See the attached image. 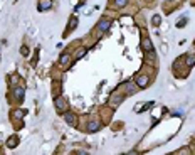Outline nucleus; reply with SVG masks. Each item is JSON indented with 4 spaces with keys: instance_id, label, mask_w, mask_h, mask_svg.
Instances as JSON below:
<instances>
[{
    "instance_id": "1",
    "label": "nucleus",
    "mask_w": 195,
    "mask_h": 155,
    "mask_svg": "<svg viewBox=\"0 0 195 155\" xmlns=\"http://www.w3.org/2000/svg\"><path fill=\"white\" fill-rule=\"evenodd\" d=\"M148 83H150V78L148 76H145V74H140V76H136L135 78V84L138 86V88H141V89H145L148 86Z\"/></svg>"
},
{
    "instance_id": "2",
    "label": "nucleus",
    "mask_w": 195,
    "mask_h": 155,
    "mask_svg": "<svg viewBox=\"0 0 195 155\" xmlns=\"http://www.w3.org/2000/svg\"><path fill=\"white\" fill-rule=\"evenodd\" d=\"M62 116H64V120H66L67 125H71V127H76V125H77V118H76V115H74V113H71V111H64Z\"/></svg>"
},
{
    "instance_id": "3",
    "label": "nucleus",
    "mask_w": 195,
    "mask_h": 155,
    "mask_svg": "<svg viewBox=\"0 0 195 155\" xmlns=\"http://www.w3.org/2000/svg\"><path fill=\"white\" fill-rule=\"evenodd\" d=\"M109 27H111V20H109V19H103V20H99V22H98L96 29L99 32H108Z\"/></svg>"
},
{
    "instance_id": "4",
    "label": "nucleus",
    "mask_w": 195,
    "mask_h": 155,
    "mask_svg": "<svg viewBox=\"0 0 195 155\" xmlns=\"http://www.w3.org/2000/svg\"><path fill=\"white\" fill-rule=\"evenodd\" d=\"M123 100H125V96H123V95H115L111 100H109V106H111V108H118L119 104L123 103Z\"/></svg>"
},
{
    "instance_id": "5",
    "label": "nucleus",
    "mask_w": 195,
    "mask_h": 155,
    "mask_svg": "<svg viewBox=\"0 0 195 155\" xmlns=\"http://www.w3.org/2000/svg\"><path fill=\"white\" fill-rule=\"evenodd\" d=\"M141 47H143L145 52H151V51H153V44H151V41L148 37L141 39Z\"/></svg>"
},
{
    "instance_id": "6",
    "label": "nucleus",
    "mask_w": 195,
    "mask_h": 155,
    "mask_svg": "<svg viewBox=\"0 0 195 155\" xmlns=\"http://www.w3.org/2000/svg\"><path fill=\"white\" fill-rule=\"evenodd\" d=\"M24 95H25V89H24L22 86H17V88L14 89V96H15V100H19V101H24Z\"/></svg>"
},
{
    "instance_id": "7",
    "label": "nucleus",
    "mask_w": 195,
    "mask_h": 155,
    "mask_svg": "<svg viewBox=\"0 0 195 155\" xmlns=\"http://www.w3.org/2000/svg\"><path fill=\"white\" fill-rule=\"evenodd\" d=\"M99 128H101V123H99V121H89V123H88V127H86V130L89 133H96Z\"/></svg>"
},
{
    "instance_id": "8",
    "label": "nucleus",
    "mask_w": 195,
    "mask_h": 155,
    "mask_svg": "<svg viewBox=\"0 0 195 155\" xmlns=\"http://www.w3.org/2000/svg\"><path fill=\"white\" fill-rule=\"evenodd\" d=\"M52 7V0H39V10H49Z\"/></svg>"
},
{
    "instance_id": "9",
    "label": "nucleus",
    "mask_w": 195,
    "mask_h": 155,
    "mask_svg": "<svg viewBox=\"0 0 195 155\" xmlns=\"http://www.w3.org/2000/svg\"><path fill=\"white\" fill-rule=\"evenodd\" d=\"M109 3H113V7H116V9H123L128 5V0H109Z\"/></svg>"
},
{
    "instance_id": "10",
    "label": "nucleus",
    "mask_w": 195,
    "mask_h": 155,
    "mask_svg": "<svg viewBox=\"0 0 195 155\" xmlns=\"http://www.w3.org/2000/svg\"><path fill=\"white\" fill-rule=\"evenodd\" d=\"M125 88H126V95H135L138 91V86L131 84V83H125Z\"/></svg>"
},
{
    "instance_id": "11",
    "label": "nucleus",
    "mask_w": 195,
    "mask_h": 155,
    "mask_svg": "<svg viewBox=\"0 0 195 155\" xmlns=\"http://www.w3.org/2000/svg\"><path fill=\"white\" fill-rule=\"evenodd\" d=\"M17 145H19V138H17V137H10L9 142H7V147H9V149H15Z\"/></svg>"
},
{
    "instance_id": "12",
    "label": "nucleus",
    "mask_w": 195,
    "mask_h": 155,
    "mask_svg": "<svg viewBox=\"0 0 195 155\" xmlns=\"http://www.w3.org/2000/svg\"><path fill=\"white\" fill-rule=\"evenodd\" d=\"M153 104H155L153 101H148V103H145V104H143V106H140V108H138V106H136V108H135V110H136V111H138V113H143V111H146V110H148V108H151V106H153Z\"/></svg>"
},
{
    "instance_id": "13",
    "label": "nucleus",
    "mask_w": 195,
    "mask_h": 155,
    "mask_svg": "<svg viewBox=\"0 0 195 155\" xmlns=\"http://www.w3.org/2000/svg\"><path fill=\"white\" fill-rule=\"evenodd\" d=\"M76 27H77V19H76V17H71V22L67 24V32L74 31Z\"/></svg>"
},
{
    "instance_id": "14",
    "label": "nucleus",
    "mask_w": 195,
    "mask_h": 155,
    "mask_svg": "<svg viewBox=\"0 0 195 155\" xmlns=\"http://www.w3.org/2000/svg\"><path fill=\"white\" fill-rule=\"evenodd\" d=\"M56 108H57V110H61V111H64V110H66L64 100H62V98H57V100H56Z\"/></svg>"
},
{
    "instance_id": "15",
    "label": "nucleus",
    "mask_w": 195,
    "mask_h": 155,
    "mask_svg": "<svg viewBox=\"0 0 195 155\" xmlns=\"http://www.w3.org/2000/svg\"><path fill=\"white\" fill-rule=\"evenodd\" d=\"M59 63H61V64H67V63H69V54H67V52H62V54H61V59H59Z\"/></svg>"
},
{
    "instance_id": "16",
    "label": "nucleus",
    "mask_w": 195,
    "mask_h": 155,
    "mask_svg": "<svg viewBox=\"0 0 195 155\" xmlns=\"http://www.w3.org/2000/svg\"><path fill=\"white\" fill-rule=\"evenodd\" d=\"M14 115H15V118L22 120V118H24V115H25V111H24V110H15V111H14Z\"/></svg>"
},
{
    "instance_id": "17",
    "label": "nucleus",
    "mask_w": 195,
    "mask_h": 155,
    "mask_svg": "<svg viewBox=\"0 0 195 155\" xmlns=\"http://www.w3.org/2000/svg\"><path fill=\"white\" fill-rule=\"evenodd\" d=\"M86 52H88V49H86V47H81L79 51H77V54H76V59H81V57H83Z\"/></svg>"
},
{
    "instance_id": "18",
    "label": "nucleus",
    "mask_w": 195,
    "mask_h": 155,
    "mask_svg": "<svg viewBox=\"0 0 195 155\" xmlns=\"http://www.w3.org/2000/svg\"><path fill=\"white\" fill-rule=\"evenodd\" d=\"M195 64V56H189L187 57V66H193Z\"/></svg>"
},
{
    "instance_id": "19",
    "label": "nucleus",
    "mask_w": 195,
    "mask_h": 155,
    "mask_svg": "<svg viewBox=\"0 0 195 155\" xmlns=\"http://www.w3.org/2000/svg\"><path fill=\"white\" fill-rule=\"evenodd\" d=\"M185 24H187V17H183V19L180 20L178 24H177V27H183V26H185Z\"/></svg>"
},
{
    "instance_id": "20",
    "label": "nucleus",
    "mask_w": 195,
    "mask_h": 155,
    "mask_svg": "<svg viewBox=\"0 0 195 155\" xmlns=\"http://www.w3.org/2000/svg\"><path fill=\"white\" fill-rule=\"evenodd\" d=\"M153 24H155V26H160V15H155L153 17Z\"/></svg>"
},
{
    "instance_id": "21",
    "label": "nucleus",
    "mask_w": 195,
    "mask_h": 155,
    "mask_svg": "<svg viewBox=\"0 0 195 155\" xmlns=\"http://www.w3.org/2000/svg\"><path fill=\"white\" fill-rule=\"evenodd\" d=\"M20 52H22L24 56H27V54H29V49H27V47H22V49H20Z\"/></svg>"
},
{
    "instance_id": "22",
    "label": "nucleus",
    "mask_w": 195,
    "mask_h": 155,
    "mask_svg": "<svg viewBox=\"0 0 195 155\" xmlns=\"http://www.w3.org/2000/svg\"><path fill=\"white\" fill-rule=\"evenodd\" d=\"M173 115H180V116H182V115H183V110H175V111H173Z\"/></svg>"
},
{
    "instance_id": "23",
    "label": "nucleus",
    "mask_w": 195,
    "mask_h": 155,
    "mask_svg": "<svg viewBox=\"0 0 195 155\" xmlns=\"http://www.w3.org/2000/svg\"><path fill=\"white\" fill-rule=\"evenodd\" d=\"M168 2H173V0H168Z\"/></svg>"
}]
</instances>
